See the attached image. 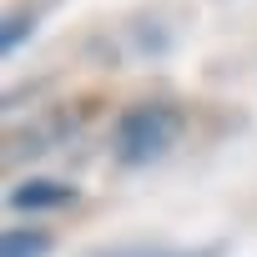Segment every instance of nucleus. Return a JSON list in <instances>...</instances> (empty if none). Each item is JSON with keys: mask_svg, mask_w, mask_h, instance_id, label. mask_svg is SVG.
Returning a JSON list of instances; mask_svg holds the SVG:
<instances>
[{"mask_svg": "<svg viewBox=\"0 0 257 257\" xmlns=\"http://www.w3.org/2000/svg\"><path fill=\"white\" fill-rule=\"evenodd\" d=\"M31 31H36V16H26V11H11V16H6V26H0V51L11 56V51H16V46H21Z\"/></svg>", "mask_w": 257, "mask_h": 257, "instance_id": "nucleus-5", "label": "nucleus"}, {"mask_svg": "<svg viewBox=\"0 0 257 257\" xmlns=\"http://www.w3.org/2000/svg\"><path fill=\"white\" fill-rule=\"evenodd\" d=\"M182 111L172 101H137L116 116V132H111V147H116V162L121 167H152L162 162L177 137H182Z\"/></svg>", "mask_w": 257, "mask_h": 257, "instance_id": "nucleus-1", "label": "nucleus"}, {"mask_svg": "<svg viewBox=\"0 0 257 257\" xmlns=\"http://www.w3.org/2000/svg\"><path fill=\"white\" fill-rule=\"evenodd\" d=\"M16 212H51V207H71L76 202V187L71 182H56V177H26L11 187L6 197Z\"/></svg>", "mask_w": 257, "mask_h": 257, "instance_id": "nucleus-2", "label": "nucleus"}, {"mask_svg": "<svg viewBox=\"0 0 257 257\" xmlns=\"http://www.w3.org/2000/svg\"><path fill=\"white\" fill-rule=\"evenodd\" d=\"M56 237L46 227H6L0 232V257H51Z\"/></svg>", "mask_w": 257, "mask_h": 257, "instance_id": "nucleus-3", "label": "nucleus"}, {"mask_svg": "<svg viewBox=\"0 0 257 257\" xmlns=\"http://www.w3.org/2000/svg\"><path fill=\"white\" fill-rule=\"evenodd\" d=\"M227 247L212 242V247H116V252H101V257H222Z\"/></svg>", "mask_w": 257, "mask_h": 257, "instance_id": "nucleus-4", "label": "nucleus"}]
</instances>
